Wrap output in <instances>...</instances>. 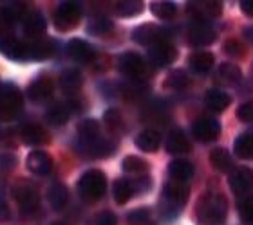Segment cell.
<instances>
[{"label": "cell", "instance_id": "cell-1", "mask_svg": "<svg viewBox=\"0 0 253 225\" xmlns=\"http://www.w3.org/2000/svg\"><path fill=\"white\" fill-rule=\"evenodd\" d=\"M228 216V200L221 193L203 194L195 207V218L199 225H222Z\"/></svg>", "mask_w": 253, "mask_h": 225}, {"label": "cell", "instance_id": "cell-2", "mask_svg": "<svg viewBox=\"0 0 253 225\" xmlns=\"http://www.w3.org/2000/svg\"><path fill=\"white\" fill-rule=\"evenodd\" d=\"M188 200V186L181 182H169L161 194V211L165 216H175Z\"/></svg>", "mask_w": 253, "mask_h": 225}, {"label": "cell", "instance_id": "cell-3", "mask_svg": "<svg viewBox=\"0 0 253 225\" xmlns=\"http://www.w3.org/2000/svg\"><path fill=\"white\" fill-rule=\"evenodd\" d=\"M107 189V178L105 173L100 169H89L85 171L78 180V191L80 196L87 202H96L105 194Z\"/></svg>", "mask_w": 253, "mask_h": 225}, {"label": "cell", "instance_id": "cell-4", "mask_svg": "<svg viewBox=\"0 0 253 225\" xmlns=\"http://www.w3.org/2000/svg\"><path fill=\"white\" fill-rule=\"evenodd\" d=\"M11 194H13V198L18 202L24 216L33 215V213L38 209V202H40L38 189H37V186L33 182H29V180H16V182L13 184V188H11Z\"/></svg>", "mask_w": 253, "mask_h": 225}, {"label": "cell", "instance_id": "cell-5", "mask_svg": "<svg viewBox=\"0 0 253 225\" xmlns=\"http://www.w3.org/2000/svg\"><path fill=\"white\" fill-rule=\"evenodd\" d=\"M22 105H24V99L16 85H0V119L9 121L16 117L18 112L22 110Z\"/></svg>", "mask_w": 253, "mask_h": 225}, {"label": "cell", "instance_id": "cell-6", "mask_svg": "<svg viewBox=\"0 0 253 225\" xmlns=\"http://www.w3.org/2000/svg\"><path fill=\"white\" fill-rule=\"evenodd\" d=\"M118 68L132 81H143L148 78V65L145 58L137 53H125L118 60Z\"/></svg>", "mask_w": 253, "mask_h": 225}, {"label": "cell", "instance_id": "cell-7", "mask_svg": "<svg viewBox=\"0 0 253 225\" xmlns=\"http://www.w3.org/2000/svg\"><path fill=\"white\" fill-rule=\"evenodd\" d=\"M80 18H82V7L76 2H62L53 13L54 27L62 32L74 29L80 24Z\"/></svg>", "mask_w": 253, "mask_h": 225}, {"label": "cell", "instance_id": "cell-8", "mask_svg": "<svg viewBox=\"0 0 253 225\" xmlns=\"http://www.w3.org/2000/svg\"><path fill=\"white\" fill-rule=\"evenodd\" d=\"M132 40L137 42L139 45L152 47V45H156V43L169 42V34H167V29L156 26V24H143V26L134 29V32H132Z\"/></svg>", "mask_w": 253, "mask_h": 225}, {"label": "cell", "instance_id": "cell-9", "mask_svg": "<svg viewBox=\"0 0 253 225\" xmlns=\"http://www.w3.org/2000/svg\"><path fill=\"white\" fill-rule=\"evenodd\" d=\"M192 133L197 141L211 142L221 135V123L215 117H199L192 126Z\"/></svg>", "mask_w": 253, "mask_h": 225}, {"label": "cell", "instance_id": "cell-10", "mask_svg": "<svg viewBox=\"0 0 253 225\" xmlns=\"http://www.w3.org/2000/svg\"><path fill=\"white\" fill-rule=\"evenodd\" d=\"M45 31H47V22L43 18V15L40 11H31L27 13L24 18V34L27 40L37 42L45 38Z\"/></svg>", "mask_w": 253, "mask_h": 225}, {"label": "cell", "instance_id": "cell-11", "mask_svg": "<svg viewBox=\"0 0 253 225\" xmlns=\"http://www.w3.org/2000/svg\"><path fill=\"white\" fill-rule=\"evenodd\" d=\"M177 58V47L170 42L156 43L152 47H148V60L156 65V67H167Z\"/></svg>", "mask_w": 253, "mask_h": 225}, {"label": "cell", "instance_id": "cell-12", "mask_svg": "<svg viewBox=\"0 0 253 225\" xmlns=\"http://www.w3.org/2000/svg\"><path fill=\"white\" fill-rule=\"evenodd\" d=\"M228 184L235 194H244L252 191L253 188V171L246 166H239L230 171L228 177Z\"/></svg>", "mask_w": 253, "mask_h": 225}, {"label": "cell", "instance_id": "cell-13", "mask_svg": "<svg viewBox=\"0 0 253 225\" xmlns=\"http://www.w3.org/2000/svg\"><path fill=\"white\" fill-rule=\"evenodd\" d=\"M188 13L194 16V22H206L210 18H217L222 13V4L215 0H206V2H190Z\"/></svg>", "mask_w": 253, "mask_h": 225}, {"label": "cell", "instance_id": "cell-14", "mask_svg": "<svg viewBox=\"0 0 253 225\" xmlns=\"http://www.w3.org/2000/svg\"><path fill=\"white\" fill-rule=\"evenodd\" d=\"M215 31L206 22H194L188 27V42L195 47H206L215 42Z\"/></svg>", "mask_w": 253, "mask_h": 225}, {"label": "cell", "instance_id": "cell-15", "mask_svg": "<svg viewBox=\"0 0 253 225\" xmlns=\"http://www.w3.org/2000/svg\"><path fill=\"white\" fill-rule=\"evenodd\" d=\"M65 54H67L73 62L89 63L94 60L96 51L89 42H85L82 38H73V40L67 43V47H65Z\"/></svg>", "mask_w": 253, "mask_h": 225}, {"label": "cell", "instance_id": "cell-16", "mask_svg": "<svg viewBox=\"0 0 253 225\" xmlns=\"http://www.w3.org/2000/svg\"><path fill=\"white\" fill-rule=\"evenodd\" d=\"M54 92V81L47 76H40L27 87V97L35 103L47 101Z\"/></svg>", "mask_w": 253, "mask_h": 225}, {"label": "cell", "instance_id": "cell-17", "mask_svg": "<svg viewBox=\"0 0 253 225\" xmlns=\"http://www.w3.org/2000/svg\"><path fill=\"white\" fill-rule=\"evenodd\" d=\"M78 150L82 155L89 159H103V157H109L116 148L112 144L111 141H107V139H98V141H92V142H78Z\"/></svg>", "mask_w": 253, "mask_h": 225}, {"label": "cell", "instance_id": "cell-18", "mask_svg": "<svg viewBox=\"0 0 253 225\" xmlns=\"http://www.w3.org/2000/svg\"><path fill=\"white\" fill-rule=\"evenodd\" d=\"M26 166L35 175H47L53 169V159L43 150H33L26 159Z\"/></svg>", "mask_w": 253, "mask_h": 225}, {"label": "cell", "instance_id": "cell-19", "mask_svg": "<svg viewBox=\"0 0 253 225\" xmlns=\"http://www.w3.org/2000/svg\"><path fill=\"white\" fill-rule=\"evenodd\" d=\"M22 142L27 144V146H45L49 142V133L45 131V128L40 125H35V123H29V125L22 126L20 130Z\"/></svg>", "mask_w": 253, "mask_h": 225}, {"label": "cell", "instance_id": "cell-20", "mask_svg": "<svg viewBox=\"0 0 253 225\" xmlns=\"http://www.w3.org/2000/svg\"><path fill=\"white\" fill-rule=\"evenodd\" d=\"M0 53L11 60L22 62V60H27V43L20 42L15 36H4L0 40Z\"/></svg>", "mask_w": 253, "mask_h": 225}, {"label": "cell", "instance_id": "cell-21", "mask_svg": "<svg viewBox=\"0 0 253 225\" xmlns=\"http://www.w3.org/2000/svg\"><path fill=\"white\" fill-rule=\"evenodd\" d=\"M82 85H84V76L76 68H67L60 76V89H62L63 94L76 96L82 89Z\"/></svg>", "mask_w": 253, "mask_h": 225}, {"label": "cell", "instance_id": "cell-22", "mask_svg": "<svg viewBox=\"0 0 253 225\" xmlns=\"http://www.w3.org/2000/svg\"><path fill=\"white\" fill-rule=\"evenodd\" d=\"M54 53V42L51 38H42L27 43V60H47Z\"/></svg>", "mask_w": 253, "mask_h": 225}, {"label": "cell", "instance_id": "cell-23", "mask_svg": "<svg viewBox=\"0 0 253 225\" xmlns=\"http://www.w3.org/2000/svg\"><path fill=\"white\" fill-rule=\"evenodd\" d=\"M165 146H167V152L174 153V155H181V153L190 152V141L186 139V135L179 128H174V130L170 131Z\"/></svg>", "mask_w": 253, "mask_h": 225}, {"label": "cell", "instance_id": "cell-24", "mask_svg": "<svg viewBox=\"0 0 253 225\" xmlns=\"http://www.w3.org/2000/svg\"><path fill=\"white\" fill-rule=\"evenodd\" d=\"M159 144H161V135H159L158 130H152V128L139 131L136 137V146L141 152H147V153L158 152Z\"/></svg>", "mask_w": 253, "mask_h": 225}, {"label": "cell", "instance_id": "cell-25", "mask_svg": "<svg viewBox=\"0 0 253 225\" xmlns=\"http://www.w3.org/2000/svg\"><path fill=\"white\" fill-rule=\"evenodd\" d=\"M169 173L170 177H172V180L185 184L194 177V166H192V162L185 161V159H175V161L170 162Z\"/></svg>", "mask_w": 253, "mask_h": 225}, {"label": "cell", "instance_id": "cell-26", "mask_svg": "<svg viewBox=\"0 0 253 225\" xmlns=\"http://www.w3.org/2000/svg\"><path fill=\"white\" fill-rule=\"evenodd\" d=\"M205 103L211 112H224L228 106L232 105V97H230L224 90L211 89V90H208V92H206Z\"/></svg>", "mask_w": 253, "mask_h": 225}, {"label": "cell", "instance_id": "cell-27", "mask_svg": "<svg viewBox=\"0 0 253 225\" xmlns=\"http://www.w3.org/2000/svg\"><path fill=\"white\" fill-rule=\"evenodd\" d=\"M71 115H73V106L67 105V103H56L51 108H47L45 119L54 126H62L71 119Z\"/></svg>", "mask_w": 253, "mask_h": 225}, {"label": "cell", "instance_id": "cell-28", "mask_svg": "<svg viewBox=\"0 0 253 225\" xmlns=\"http://www.w3.org/2000/svg\"><path fill=\"white\" fill-rule=\"evenodd\" d=\"M213 62H215V56L210 53V51H197V53L190 54L188 58V65L194 72H208L211 67H213Z\"/></svg>", "mask_w": 253, "mask_h": 225}, {"label": "cell", "instance_id": "cell-29", "mask_svg": "<svg viewBox=\"0 0 253 225\" xmlns=\"http://www.w3.org/2000/svg\"><path fill=\"white\" fill-rule=\"evenodd\" d=\"M243 72L235 63H222L221 67L217 68L215 79L221 85H235L241 81Z\"/></svg>", "mask_w": 253, "mask_h": 225}, {"label": "cell", "instance_id": "cell-30", "mask_svg": "<svg viewBox=\"0 0 253 225\" xmlns=\"http://www.w3.org/2000/svg\"><path fill=\"white\" fill-rule=\"evenodd\" d=\"M78 137L80 142H92L101 139L100 123L96 119H84L78 125Z\"/></svg>", "mask_w": 253, "mask_h": 225}, {"label": "cell", "instance_id": "cell-31", "mask_svg": "<svg viewBox=\"0 0 253 225\" xmlns=\"http://www.w3.org/2000/svg\"><path fill=\"white\" fill-rule=\"evenodd\" d=\"M210 162L217 171H221V173H230L233 169V159L224 148H215V150H211Z\"/></svg>", "mask_w": 253, "mask_h": 225}, {"label": "cell", "instance_id": "cell-32", "mask_svg": "<svg viewBox=\"0 0 253 225\" xmlns=\"http://www.w3.org/2000/svg\"><path fill=\"white\" fill-rule=\"evenodd\" d=\"M235 155L243 161H253V133H241L233 142Z\"/></svg>", "mask_w": 253, "mask_h": 225}, {"label": "cell", "instance_id": "cell-33", "mask_svg": "<svg viewBox=\"0 0 253 225\" xmlns=\"http://www.w3.org/2000/svg\"><path fill=\"white\" fill-rule=\"evenodd\" d=\"M47 200L49 204L53 205L54 209H63L69 202V191L62 182H54L47 191Z\"/></svg>", "mask_w": 253, "mask_h": 225}, {"label": "cell", "instance_id": "cell-34", "mask_svg": "<svg viewBox=\"0 0 253 225\" xmlns=\"http://www.w3.org/2000/svg\"><path fill=\"white\" fill-rule=\"evenodd\" d=\"M114 31V24L105 16H94L87 22V32L92 36H109Z\"/></svg>", "mask_w": 253, "mask_h": 225}, {"label": "cell", "instance_id": "cell-35", "mask_svg": "<svg viewBox=\"0 0 253 225\" xmlns=\"http://www.w3.org/2000/svg\"><path fill=\"white\" fill-rule=\"evenodd\" d=\"M112 196H114V200H116L120 205L126 204V202L134 196V189H132L130 180L118 178L116 182H114V186H112Z\"/></svg>", "mask_w": 253, "mask_h": 225}, {"label": "cell", "instance_id": "cell-36", "mask_svg": "<svg viewBox=\"0 0 253 225\" xmlns=\"http://www.w3.org/2000/svg\"><path fill=\"white\" fill-rule=\"evenodd\" d=\"M122 168L128 175H143V173L148 171V164L143 161L141 157H136V155H128V157L123 159Z\"/></svg>", "mask_w": 253, "mask_h": 225}, {"label": "cell", "instance_id": "cell-37", "mask_svg": "<svg viewBox=\"0 0 253 225\" xmlns=\"http://www.w3.org/2000/svg\"><path fill=\"white\" fill-rule=\"evenodd\" d=\"M143 9H145L143 2H137V0H123V2H118L114 7L116 15L125 16V18L139 15V13H143Z\"/></svg>", "mask_w": 253, "mask_h": 225}, {"label": "cell", "instance_id": "cell-38", "mask_svg": "<svg viewBox=\"0 0 253 225\" xmlns=\"http://www.w3.org/2000/svg\"><path fill=\"white\" fill-rule=\"evenodd\" d=\"M154 16H158L161 20H172L177 13V7H175L174 2H154L150 5Z\"/></svg>", "mask_w": 253, "mask_h": 225}, {"label": "cell", "instance_id": "cell-39", "mask_svg": "<svg viewBox=\"0 0 253 225\" xmlns=\"http://www.w3.org/2000/svg\"><path fill=\"white\" fill-rule=\"evenodd\" d=\"M165 85L170 87V89H174V90H183L190 85V78L186 76L185 70L177 68V70H172V72L169 74V78H167Z\"/></svg>", "mask_w": 253, "mask_h": 225}, {"label": "cell", "instance_id": "cell-40", "mask_svg": "<svg viewBox=\"0 0 253 225\" xmlns=\"http://www.w3.org/2000/svg\"><path fill=\"white\" fill-rule=\"evenodd\" d=\"M126 220L130 225H148L152 220V215H150V209L147 207H139V209H134L126 215Z\"/></svg>", "mask_w": 253, "mask_h": 225}, {"label": "cell", "instance_id": "cell-41", "mask_svg": "<svg viewBox=\"0 0 253 225\" xmlns=\"http://www.w3.org/2000/svg\"><path fill=\"white\" fill-rule=\"evenodd\" d=\"M103 121H105V126L109 128L111 131H122L123 130V119H122V114L116 110V108H111V110H107L103 114Z\"/></svg>", "mask_w": 253, "mask_h": 225}, {"label": "cell", "instance_id": "cell-42", "mask_svg": "<svg viewBox=\"0 0 253 225\" xmlns=\"http://www.w3.org/2000/svg\"><path fill=\"white\" fill-rule=\"evenodd\" d=\"M239 216L244 225H253V194L246 196L239 205Z\"/></svg>", "mask_w": 253, "mask_h": 225}, {"label": "cell", "instance_id": "cell-43", "mask_svg": "<svg viewBox=\"0 0 253 225\" xmlns=\"http://www.w3.org/2000/svg\"><path fill=\"white\" fill-rule=\"evenodd\" d=\"M237 117L243 123H252L253 121V101H246L237 108Z\"/></svg>", "mask_w": 253, "mask_h": 225}, {"label": "cell", "instance_id": "cell-44", "mask_svg": "<svg viewBox=\"0 0 253 225\" xmlns=\"http://www.w3.org/2000/svg\"><path fill=\"white\" fill-rule=\"evenodd\" d=\"M116 224H118V218L114 213H111V211H103V213H100V215L94 218V222H92V225H116Z\"/></svg>", "mask_w": 253, "mask_h": 225}, {"label": "cell", "instance_id": "cell-45", "mask_svg": "<svg viewBox=\"0 0 253 225\" xmlns=\"http://www.w3.org/2000/svg\"><path fill=\"white\" fill-rule=\"evenodd\" d=\"M16 166V157L13 153H0V171H11Z\"/></svg>", "mask_w": 253, "mask_h": 225}, {"label": "cell", "instance_id": "cell-46", "mask_svg": "<svg viewBox=\"0 0 253 225\" xmlns=\"http://www.w3.org/2000/svg\"><path fill=\"white\" fill-rule=\"evenodd\" d=\"M7 220H11V209L9 205H7V202L0 198V224H4Z\"/></svg>", "mask_w": 253, "mask_h": 225}, {"label": "cell", "instance_id": "cell-47", "mask_svg": "<svg viewBox=\"0 0 253 225\" xmlns=\"http://www.w3.org/2000/svg\"><path fill=\"white\" fill-rule=\"evenodd\" d=\"M241 11H243L246 16L253 18V0H243V2H241Z\"/></svg>", "mask_w": 253, "mask_h": 225}, {"label": "cell", "instance_id": "cell-48", "mask_svg": "<svg viewBox=\"0 0 253 225\" xmlns=\"http://www.w3.org/2000/svg\"><path fill=\"white\" fill-rule=\"evenodd\" d=\"M53 225H67V224H62V222H56V224H53Z\"/></svg>", "mask_w": 253, "mask_h": 225}]
</instances>
